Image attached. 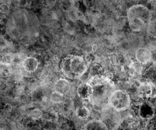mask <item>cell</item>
I'll return each mask as SVG.
<instances>
[{"mask_svg": "<svg viewBox=\"0 0 156 130\" xmlns=\"http://www.w3.org/2000/svg\"><path fill=\"white\" fill-rule=\"evenodd\" d=\"M87 83L91 88L90 101L98 106L109 105V97L115 90L113 82L108 77L99 75L93 76Z\"/></svg>", "mask_w": 156, "mask_h": 130, "instance_id": "obj_2", "label": "cell"}, {"mask_svg": "<svg viewBox=\"0 0 156 130\" xmlns=\"http://www.w3.org/2000/svg\"><path fill=\"white\" fill-rule=\"evenodd\" d=\"M64 100V95L61 93L54 91L50 96V100L54 104H61Z\"/></svg>", "mask_w": 156, "mask_h": 130, "instance_id": "obj_14", "label": "cell"}, {"mask_svg": "<svg viewBox=\"0 0 156 130\" xmlns=\"http://www.w3.org/2000/svg\"><path fill=\"white\" fill-rule=\"evenodd\" d=\"M146 29L149 35L156 39V19H151Z\"/></svg>", "mask_w": 156, "mask_h": 130, "instance_id": "obj_16", "label": "cell"}, {"mask_svg": "<svg viewBox=\"0 0 156 130\" xmlns=\"http://www.w3.org/2000/svg\"><path fill=\"white\" fill-rule=\"evenodd\" d=\"M83 130H109L108 127L103 121L92 119L87 122Z\"/></svg>", "mask_w": 156, "mask_h": 130, "instance_id": "obj_10", "label": "cell"}, {"mask_svg": "<svg viewBox=\"0 0 156 130\" xmlns=\"http://www.w3.org/2000/svg\"><path fill=\"white\" fill-rule=\"evenodd\" d=\"M130 104V97L123 90H115L109 97V105L117 112L126 111L129 108Z\"/></svg>", "mask_w": 156, "mask_h": 130, "instance_id": "obj_5", "label": "cell"}, {"mask_svg": "<svg viewBox=\"0 0 156 130\" xmlns=\"http://www.w3.org/2000/svg\"><path fill=\"white\" fill-rule=\"evenodd\" d=\"M75 114L79 119L85 120L90 117V111L87 106H80L76 110Z\"/></svg>", "mask_w": 156, "mask_h": 130, "instance_id": "obj_13", "label": "cell"}, {"mask_svg": "<svg viewBox=\"0 0 156 130\" xmlns=\"http://www.w3.org/2000/svg\"><path fill=\"white\" fill-rule=\"evenodd\" d=\"M70 87V83L65 79H60L54 84L55 91L61 93L64 95L69 91Z\"/></svg>", "mask_w": 156, "mask_h": 130, "instance_id": "obj_12", "label": "cell"}, {"mask_svg": "<svg viewBox=\"0 0 156 130\" xmlns=\"http://www.w3.org/2000/svg\"><path fill=\"white\" fill-rule=\"evenodd\" d=\"M22 65L26 71L29 73H33L35 72L38 69L39 61L35 58L28 57L24 58Z\"/></svg>", "mask_w": 156, "mask_h": 130, "instance_id": "obj_8", "label": "cell"}, {"mask_svg": "<svg viewBox=\"0 0 156 130\" xmlns=\"http://www.w3.org/2000/svg\"><path fill=\"white\" fill-rule=\"evenodd\" d=\"M129 27L134 32H140L147 28L152 18L150 10L144 5L137 4L131 6L127 13Z\"/></svg>", "mask_w": 156, "mask_h": 130, "instance_id": "obj_3", "label": "cell"}, {"mask_svg": "<svg viewBox=\"0 0 156 130\" xmlns=\"http://www.w3.org/2000/svg\"><path fill=\"white\" fill-rule=\"evenodd\" d=\"M135 58L137 62L141 65H146L152 58V54L149 49L146 47H140L136 49Z\"/></svg>", "mask_w": 156, "mask_h": 130, "instance_id": "obj_6", "label": "cell"}, {"mask_svg": "<svg viewBox=\"0 0 156 130\" xmlns=\"http://www.w3.org/2000/svg\"><path fill=\"white\" fill-rule=\"evenodd\" d=\"M61 69L63 74L69 79H80L87 70V63L82 57L68 55L61 63Z\"/></svg>", "mask_w": 156, "mask_h": 130, "instance_id": "obj_4", "label": "cell"}, {"mask_svg": "<svg viewBox=\"0 0 156 130\" xmlns=\"http://www.w3.org/2000/svg\"><path fill=\"white\" fill-rule=\"evenodd\" d=\"M40 29V21L34 12L26 9L15 10L7 19L5 30L15 41L30 43L36 38Z\"/></svg>", "mask_w": 156, "mask_h": 130, "instance_id": "obj_1", "label": "cell"}, {"mask_svg": "<svg viewBox=\"0 0 156 130\" xmlns=\"http://www.w3.org/2000/svg\"><path fill=\"white\" fill-rule=\"evenodd\" d=\"M30 115L32 119L37 120L43 117V112L39 109H34L31 111Z\"/></svg>", "mask_w": 156, "mask_h": 130, "instance_id": "obj_17", "label": "cell"}, {"mask_svg": "<svg viewBox=\"0 0 156 130\" xmlns=\"http://www.w3.org/2000/svg\"><path fill=\"white\" fill-rule=\"evenodd\" d=\"M139 116L144 119H149L152 118L155 114V110L150 104L144 102L139 107Z\"/></svg>", "mask_w": 156, "mask_h": 130, "instance_id": "obj_7", "label": "cell"}, {"mask_svg": "<svg viewBox=\"0 0 156 130\" xmlns=\"http://www.w3.org/2000/svg\"><path fill=\"white\" fill-rule=\"evenodd\" d=\"M77 94L80 99L90 100L92 95L91 87L87 83H82L77 87Z\"/></svg>", "mask_w": 156, "mask_h": 130, "instance_id": "obj_9", "label": "cell"}, {"mask_svg": "<svg viewBox=\"0 0 156 130\" xmlns=\"http://www.w3.org/2000/svg\"><path fill=\"white\" fill-rule=\"evenodd\" d=\"M154 91V87L150 83H143L138 87V94L141 97H150L153 94Z\"/></svg>", "mask_w": 156, "mask_h": 130, "instance_id": "obj_11", "label": "cell"}, {"mask_svg": "<svg viewBox=\"0 0 156 130\" xmlns=\"http://www.w3.org/2000/svg\"><path fill=\"white\" fill-rule=\"evenodd\" d=\"M15 60V55L13 54L7 53L2 56L1 62L5 65H11Z\"/></svg>", "mask_w": 156, "mask_h": 130, "instance_id": "obj_15", "label": "cell"}]
</instances>
